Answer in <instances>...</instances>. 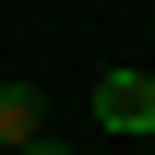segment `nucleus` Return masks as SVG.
<instances>
[{"mask_svg":"<svg viewBox=\"0 0 155 155\" xmlns=\"http://www.w3.org/2000/svg\"><path fill=\"white\" fill-rule=\"evenodd\" d=\"M36 131H48V96H36V84H0V155L36 143Z\"/></svg>","mask_w":155,"mask_h":155,"instance_id":"2","label":"nucleus"},{"mask_svg":"<svg viewBox=\"0 0 155 155\" xmlns=\"http://www.w3.org/2000/svg\"><path fill=\"white\" fill-rule=\"evenodd\" d=\"M12 155H60V143H48V131H36V143H12Z\"/></svg>","mask_w":155,"mask_h":155,"instance_id":"3","label":"nucleus"},{"mask_svg":"<svg viewBox=\"0 0 155 155\" xmlns=\"http://www.w3.org/2000/svg\"><path fill=\"white\" fill-rule=\"evenodd\" d=\"M96 131H155V72H143V60H119V72H96Z\"/></svg>","mask_w":155,"mask_h":155,"instance_id":"1","label":"nucleus"}]
</instances>
